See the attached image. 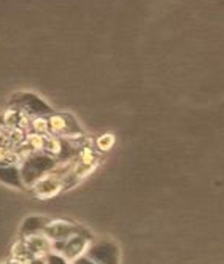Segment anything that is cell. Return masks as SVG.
I'll return each mask as SVG.
<instances>
[{"mask_svg":"<svg viewBox=\"0 0 224 264\" xmlns=\"http://www.w3.org/2000/svg\"><path fill=\"white\" fill-rule=\"evenodd\" d=\"M61 191H64V183H62V179H59V177H56L53 174L45 175L43 179H40L35 185L32 186L33 196L38 199H51L57 196Z\"/></svg>","mask_w":224,"mask_h":264,"instance_id":"cell-5","label":"cell"},{"mask_svg":"<svg viewBox=\"0 0 224 264\" xmlns=\"http://www.w3.org/2000/svg\"><path fill=\"white\" fill-rule=\"evenodd\" d=\"M31 132H35V134H40V135H49L48 116H45V115H40V116H32Z\"/></svg>","mask_w":224,"mask_h":264,"instance_id":"cell-10","label":"cell"},{"mask_svg":"<svg viewBox=\"0 0 224 264\" xmlns=\"http://www.w3.org/2000/svg\"><path fill=\"white\" fill-rule=\"evenodd\" d=\"M93 242L91 237H86L84 232L75 234L73 237H70L68 240H65L64 250H62V255H64L68 261H75L77 258L86 255V250H88L89 244Z\"/></svg>","mask_w":224,"mask_h":264,"instance_id":"cell-6","label":"cell"},{"mask_svg":"<svg viewBox=\"0 0 224 264\" xmlns=\"http://www.w3.org/2000/svg\"><path fill=\"white\" fill-rule=\"evenodd\" d=\"M0 182L5 183L8 186L21 188L22 179H21V169L18 164H11V165H0Z\"/></svg>","mask_w":224,"mask_h":264,"instance_id":"cell-8","label":"cell"},{"mask_svg":"<svg viewBox=\"0 0 224 264\" xmlns=\"http://www.w3.org/2000/svg\"><path fill=\"white\" fill-rule=\"evenodd\" d=\"M84 232L83 228H80L78 225L70 221H64V220H56V221H49L47 229H45V236H47L51 242H59V240H68L73 237L75 234Z\"/></svg>","mask_w":224,"mask_h":264,"instance_id":"cell-4","label":"cell"},{"mask_svg":"<svg viewBox=\"0 0 224 264\" xmlns=\"http://www.w3.org/2000/svg\"><path fill=\"white\" fill-rule=\"evenodd\" d=\"M114 145V135L113 134H102L96 139V150L99 153H105Z\"/></svg>","mask_w":224,"mask_h":264,"instance_id":"cell-11","label":"cell"},{"mask_svg":"<svg viewBox=\"0 0 224 264\" xmlns=\"http://www.w3.org/2000/svg\"><path fill=\"white\" fill-rule=\"evenodd\" d=\"M57 165V161L51 158L47 153H32L31 156L21 161V179L22 185L27 188H32L35 183L43 179L45 175L51 174Z\"/></svg>","mask_w":224,"mask_h":264,"instance_id":"cell-1","label":"cell"},{"mask_svg":"<svg viewBox=\"0 0 224 264\" xmlns=\"http://www.w3.org/2000/svg\"><path fill=\"white\" fill-rule=\"evenodd\" d=\"M47 137L48 135H40V134H35V132H29L24 147L33 153H45V148H47Z\"/></svg>","mask_w":224,"mask_h":264,"instance_id":"cell-9","label":"cell"},{"mask_svg":"<svg viewBox=\"0 0 224 264\" xmlns=\"http://www.w3.org/2000/svg\"><path fill=\"white\" fill-rule=\"evenodd\" d=\"M49 121V134L56 137H62V139L68 140H78L81 139L83 131L80 124L75 121V118L67 113H53L48 116Z\"/></svg>","mask_w":224,"mask_h":264,"instance_id":"cell-2","label":"cell"},{"mask_svg":"<svg viewBox=\"0 0 224 264\" xmlns=\"http://www.w3.org/2000/svg\"><path fill=\"white\" fill-rule=\"evenodd\" d=\"M48 220L43 216H29L27 220L22 223L21 226V236H38V234H45V229L48 226Z\"/></svg>","mask_w":224,"mask_h":264,"instance_id":"cell-7","label":"cell"},{"mask_svg":"<svg viewBox=\"0 0 224 264\" xmlns=\"http://www.w3.org/2000/svg\"><path fill=\"white\" fill-rule=\"evenodd\" d=\"M7 145H10L8 129H5V128H2V126H0V147H7Z\"/></svg>","mask_w":224,"mask_h":264,"instance_id":"cell-12","label":"cell"},{"mask_svg":"<svg viewBox=\"0 0 224 264\" xmlns=\"http://www.w3.org/2000/svg\"><path fill=\"white\" fill-rule=\"evenodd\" d=\"M86 256L96 264H119V248L112 240H93L86 250Z\"/></svg>","mask_w":224,"mask_h":264,"instance_id":"cell-3","label":"cell"},{"mask_svg":"<svg viewBox=\"0 0 224 264\" xmlns=\"http://www.w3.org/2000/svg\"><path fill=\"white\" fill-rule=\"evenodd\" d=\"M72 264H96L91 258H88L86 255H83V256H80V258H77L75 261H72Z\"/></svg>","mask_w":224,"mask_h":264,"instance_id":"cell-13","label":"cell"}]
</instances>
